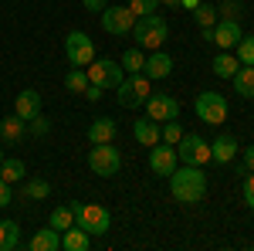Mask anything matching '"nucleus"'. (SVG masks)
I'll return each mask as SVG.
<instances>
[{"instance_id": "f257e3e1", "label": "nucleus", "mask_w": 254, "mask_h": 251, "mask_svg": "<svg viewBox=\"0 0 254 251\" xmlns=\"http://www.w3.org/2000/svg\"><path fill=\"white\" fill-rule=\"evenodd\" d=\"M166 180H170L173 200H180V204H200V200L207 197V173H203V167L183 163V167H176Z\"/></svg>"}, {"instance_id": "f03ea898", "label": "nucleus", "mask_w": 254, "mask_h": 251, "mask_svg": "<svg viewBox=\"0 0 254 251\" xmlns=\"http://www.w3.org/2000/svg\"><path fill=\"white\" fill-rule=\"evenodd\" d=\"M132 34H136V48H142V51H159L166 44V38H170V24L159 17V14H146V17H136Z\"/></svg>"}, {"instance_id": "7ed1b4c3", "label": "nucleus", "mask_w": 254, "mask_h": 251, "mask_svg": "<svg viewBox=\"0 0 254 251\" xmlns=\"http://www.w3.org/2000/svg\"><path fill=\"white\" fill-rule=\"evenodd\" d=\"M68 207H71L75 224H78L81 231L109 234V228H112V214H109V207H102V204H81V200H71Z\"/></svg>"}, {"instance_id": "20e7f679", "label": "nucleus", "mask_w": 254, "mask_h": 251, "mask_svg": "<svg viewBox=\"0 0 254 251\" xmlns=\"http://www.w3.org/2000/svg\"><path fill=\"white\" fill-rule=\"evenodd\" d=\"M119 92V105L122 109H139V105H146V98L153 95V82L142 75V72H136V75H129V78H122V85L116 88Z\"/></svg>"}, {"instance_id": "39448f33", "label": "nucleus", "mask_w": 254, "mask_h": 251, "mask_svg": "<svg viewBox=\"0 0 254 251\" xmlns=\"http://www.w3.org/2000/svg\"><path fill=\"white\" fill-rule=\"evenodd\" d=\"M88 170L95 176H116L122 170V153L112 143H95L92 153H88Z\"/></svg>"}, {"instance_id": "423d86ee", "label": "nucleus", "mask_w": 254, "mask_h": 251, "mask_svg": "<svg viewBox=\"0 0 254 251\" xmlns=\"http://www.w3.org/2000/svg\"><path fill=\"white\" fill-rule=\"evenodd\" d=\"M200 38L217 44V48H224V51H231V48H237V41L244 38V27H241V20L217 17L214 27H200Z\"/></svg>"}, {"instance_id": "0eeeda50", "label": "nucleus", "mask_w": 254, "mask_h": 251, "mask_svg": "<svg viewBox=\"0 0 254 251\" xmlns=\"http://www.w3.org/2000/svg\"><path fill=\"white\" fill-rule=\"evenodd\" d=\"M193 109H196V119L207 122V126H220V122L227 119V112H231L227 98L220 95V92H200L196 102H193Z\"/></svg>"}, {"instance_id": "6e6552de", "label": "nucleus", "mask_w": 254, "mask_h": 251, "mask_svg": "<svg viewBox=\"0 0 254 251\" xmlns=\"http://www.w3.org/2000/svg\"><path fill=\"white\" fill-rule=\"evenodd\" d=\"M176 156L180 163H190V167H207L210 163V143L196 133H183L176 143Z\"/></svg>"}, {"instance_id": "1a4fd4ad", "label": "nucleus", "mask_w": 254, "mask_h": 251, "mask_svg": "<svg viewBox=\"0 0 254 251\" xmlns=\"http://www.w3.org/2000/svg\"><path fill=\"white\" fill-rule=\"evenodd\" d=\"M85 72H88V82H92V85H102L105 92H109V88H119L122 78H126L122 65L112 61V58H95L92 65H85Z\"/></svg>"}, {"instance_id": "9d476101", "label": "nucleus", "mask_w": 254, "mask_h": 251, "mask_svg": "<svg viewBox=\"0 0 254 251\" xmlns=\"http://www.w3.org/2000/svg\"><path fill=\"white\" fill-rule=\"evenodd\" d=\"M64 58H68V65H75V68L92 65L95 61V41L88 38L85 31H71L64 38Z\"/></svg>"}, {"instance_id": "9b49d317", "label": "nucleus", "mask_w": 254, "mask_h": 251, "mask_svg": "<svg viewBox=\"0 0 254 251\" xmlns=\"http://www.w3.org/2000/svg\"><path fill=\"white\" fill-rule=\"evenodd\" d=\"M132 24H136V14L129 7H119V3H109L102 10V31L112 34V38H126L132 34Z\"/></svg>"}, {"instance_id": "f8f14e48", "label": "nucleus", "mask_w": 254, "mask_h": 251, "mask_svg": "<svg viewBox=\"0 0 254 251\" xmlns=\"http://www.w3.org/2000/svg\"><path fill=\"white\" fill-rule=\"evenodd\" d=\"M180 167V156H176V146H170V143H163V146H149V170L156 176H170Z\"/></svg>"}, {"instance_id": "ddd939ff", "label": "nucleus", "mask_w": 254, "mask_h": 251, "mask_svg": "<svg viewBox=\"0 0 254 251\" xmlns=\"http://www.w3.org/2000/svg\"><path fill=\"white\" fill-rule=\"evenodd\" d=\"M146 116H149V119H156L159 126H163V122H170V119L180 116V102H176L173 95L153 92V95L146 98Z\"/></svg>"}, {"instance_id": "4468645a", "label": "nucleus", "mask_w": 254, "mask_h": 251, "mask_svg": "<svg viewBox=\"0 0 254 251\" xmlns=\"http://www.w3.org/2000/svg\"><path fill=\"white\" fill-rule=\"evenodd\" d=\"M142 75L149 78V82H163V78L173 75V58L159 48V51H153L149 58H146V65H142Z\"/></svg>"}, {"instance_id": "2eb2a0df", "label": "nucleus", "mask_w": 254, "mask_h": 251, "mask_svg": "<svg viewBox=\"0 0 254 251\" xmlns=\"http://www.w3.org/2000/svg\"><path fill=\"white\" fill-rule=\"evenodd\" d=\"M24 136H27V122H24L17 112H14V116H0V139H3L7 146H20Z\"/></svg>"}, {"instance_id": "dca6fc26", "label": "nucleus", "mask_w": 254, "mask_h": 251, "mask_svg": "<svg viewBox=\"0 0 254 251\" xmlns=\"http://www.w3.org/2000/svg\"><path fill=\"white\" fill-rule=\"evenodd\" d=\"M14 112H17L24 122H31L34 116H41V92H34V88H24V92L14 98Z\"/></svg>"}, {"instance_id": "f3484780", "label": "nucleus", "mask_w": 254, "mask_h": 251, "mask_svg": "<svg viewBox=\"0 0 254 251\" xmlns=\"http://www.w3.org/2000/svg\"><path fill=\"white\" fill-rule=\"evenodd\" d=\"M237 139L231 133H220L217 139H210V160H217V163H231L237 156Z\"/></svg>"}, {"instance_id": "a211bd4d", "label": "nucleus", "mask_w": 254, "mask_h": 251, "mask_svg": "<svg viewBox=\"0 0 254 251\" xmlns=\"http://www.w3.org/2000/svg\"><path fill=\"white\" fill-rule=\"evenodd\" d=\"M132 136H136L139 146H156L159 139H163V136H159V122H156V119H149V116L132 122Z\"/></svg>"}, {"instance_id": "6ab92c4d", "label": "nucleus", "mask_w": 254, "mask_h": 251, "mask_svg": "<svg viewBox=\"0 0 254 251\" xmlns=\"http://www.w3.org/2000/svg\"><path fill=\"white\" fill-rule=\"evenodd\" d=\"M61 248L64 251H88L92 248V234L81 231L78 224H71L68 231H61Z\"/></svg>"}, {"instance_id": "aec40b11", "label": "nucleus", "mask_w": 254, "mask_h": 251, "mask_svg": "<svg viewBox=\"0 0 254 251\" xmlns=\"http://www.w3.org/2000/svg\"><path fill=\"white\" fill-rule=\"evenodd\" d=\"M116 133H119V126H116V119H95L92 126H88V143L95 146V143H112L116 139Z\"/></svg>"}, {"instance_id": "412c9836", "label": "nucleus", "mask_w": 254, "mask_h": 251, "mask_svg": "<svg viewBox=\"0 0 254 251\" xmlns=\"http://www.w3.org/2000/svg\"><path fill=\"white\" fill-rule=\"evenodd\" d=\"M27 248L31 251H58L61 248V231H55V228L48 224V228H41V231L27 241Z\"/></svg>"}, {"instance_id": "4be33fe9", "label": "nucleus", "mask_w": 254, "mask_h": 251, "mask_svg": "<svg viewBox=\"0 0 254 251\" xmlns=\"http://www.w3.org/2000/svg\"><path fill=\"white\" fill-rule=\"evenodd\" d=\"M231 82H234V92L241 98H254V65H241Z\"/></svg>"}, {"instance_id": "5701e85b", "label": "nucleus", "mask_w": 254, "mask_h": 251, "mask_svg": "<svg viewBox=\"0 0 254 251\" xmlns=\"http://www.w3.org/2000/svg\"><path fill=\"white\" fill-rule=\"evenodd\" d=\"M14 248H20V228L17 221L3 217L0 221V251H14Z\"/></svg>"}, {"instance_id": "b1692460", "label": "nucleus", "mask_w": 254, "mask_h": 251, "mask_svg": "<svg viewBox=\"0 0 254 251\" xmlns=\"http://www.w3.org/2000/svg\"><path fill=\"white\" fill-rule=\"evenodd\" d=\"M0 176L14 187V183H20L24 176H27V167H24V160H7L3 156V163H0Z\"/></svg>"}, {"instance_id": "393cba45", "label": "nucleus", "mask_w": 254, "mask_h": 251, "mask_svg": "<svg viewBox=\"0 0 254 251\" xmlns=\"http://www.w3.org/2000/svg\"><path fill=\"white\" fill-rule=\"evenodd\" d=\"M237 68H241V61H237V55H231V51H224V55L214 58V75L217 78H234Z\"/></svg>"}, {"instance_id": "a878e982", "label": "nucleus", "mask_w": 254, "mask_h": 251, "mask_svg": "<svg viewBox=\"0 0 254 251\" xmlns=\"http://www.w3.org/2000/svg\"><path fill=\"white\" fill-rule=\"evenodd\" d=\"M24 197H27V200H48V197H51V183H48L44 176H31V180L24 183Z\"/></svg>"}, {"instance_id": "bb28decb", "label": "nucleus", "mask_w": 254, "mask_h": 251, "mask_svg": "<svg viewBox=\"0 0 254 251\" xmlns=\"http://www.w3.org/2000/svg\"><path fill=\"white\" fill-rule=\"evenodd\" d=\"M119 65H122V72H129V75L142 72V65H146V55H142V48H126Z\"/></svg>"}, {"instance_id": "cd10ccee", "label": "nucleus", "mask_w": 254, "mask_h": 251, "mask_svg": "<svg viewBox=\"0 0 254 251\" xmlns=\"http://www.w3.org/2000/svg\"><path fill=\"white\" fill-rule=\"evenodd\" d=\"M48 224H51L55 231H68V228L75 224V214H71V207H68V204H61V207H55V211H51Z\"/></svg>"}, {"instance_id": "c85d7f7f", "label": "nucleus", "mask_w": 254, "mask_h": 251, "mask_svg": "<svg viewBox=\"0 0 254 251\" xmlns=\"http://www.w3.org/2000/svg\"><path fill=\"white\" fill-rule=\"evenodd\" d=\"M64 88L75 92V95H85V88H88V72H85V68H71V72L64 75Z\"/></svg>"}, {"instance_id": "c756f323", "label": "nucleus", "mask_w": 254, "mask_h": 251, "mask_svg": "<svg viewBox=\"0 0 254 251\" xmlns=\"http://www.w3.org/2000/svg\"><path fill=\"white\" fill-rule=\"evenodd\" d=\"M193 20H196V27H214L217 24V7H210V3H196L193 7Z\"/></svg>"}, {"instance_id": "7c9ffc66", "label": "nucleus", "mask_w": 254, "mask_h": 251, "mask_svg": "<svg viewBox=\"0 0 254 251\" xmlns=\"http://www.w3.org/2000/svg\"><path fill=\"white\" fill-rule=\"evenodd\" d=\"M159 136H163L159 143H170V146H176V143H180V136H183V126H180L176 119H170V122H163V126H159Z\"/></svg>"}, {"instance_id": "2f4dec72", "label": "nucleus", "mask_w": 254, "mask_h": 251, "mask_svg": "<svg viewBox=\"0 0 254 251\" xmlns=\"http://www.w3.org/2000/svg\"><path fill=\"white\" fill-rule=\"evenodd\" d=\"M237 61L241 65H254V38L251 34H244V38L237 41Z\"/></svg>"}, {"instance_id": "473e14b6", "label": "nucleus", "mask_w": 254, "mask_h": 251, "mask_svg": "<svg viewBox=\"0 0 254 251\" xmlns=\"http://www.w3.org/2000/svg\"><path fill=\"white\" fill-rule=\"evenodd\" d=\"M241 14H244V7H241L237 0H224V3L217 7V17H224V20H241Z\"/></svg>"}, {"instance_id": "72a5a7b5", "label": "nucleus", "mask_w": 254, "mask_h": 251, "mask_svg": "<svg viewBox=\"0 0 254 251\" xmlns=\"http://www.w3.org/2000/svg\"><path fill=\"white\" fill-rule=\"evenodd\" d=\"M159 0H129V10L136 14V17H146V14H156Z\"/></svg>"}, {"instance_id": "f704fd0d", "label": "nucleus", "mask_w": 254, "mask_h": 251, "mask_svg": "<svg viewBox=\"0 0 254 251\" xmlns=\"http://www.w3.org/2000/svg\"><path fill=\"white\" fill-rule=\"evenodd\" d=\"M27 133L41 139V136H48V133H51V122H48V119H41V116H34L31 122H27Z\"/></svg>"}, {"instance_id": "c9c22d12", "label": "nucleus", "mask_w": 254, "mask_h": 251, "mask_svg": "<svg viewBox=\"0 0 254 251\" xmlns=\"http://www.w3.org/2000/svg\"><path fill=\"white\" fill-rule=\"evenodd\" d=\"M10 204H14V193H10V183H7V180L0 176V211H3V207H10Z\"/></svg>"}, {"instance_id": "e433bc0d", "label": "nucleus", "mask_w": 254, "mask_h": 251, "mask_svg": "<svg viewBox=\"0 0 254 251\" xmlns=\"http://www.w3.org/2000/svg\"><path fill=\"white\" fill-rule=\"evenodd\" d=\"M244 204L254 211V170H251V176L244 180Z\"/></svg>"}, {"instance_id": "4c0bfd02", "label": "nucleus", "mask_w": 254, "mask_h": 251, "mask_svg": "<svg viewBox=\"0 0 254 251\" xmlns=\"http://www.w3.org/2000/svg\"><path fill=\"white\" fill-rule=\"evenodd\" d=\"M102 92H105L102 85H92V82H88V88H85V98H88V102H98V98H102Z\"/></svg>"}, {"instance_id": "58836bf2", "label": "nucleus", "mask_w": 254, "mask_h": 251, "mask_svg": "<svg viewBox=\"0 0 254 251\" xmlns=\"http://www.w3.org/2000/svg\"><path fill=\"white\" fill-rule=\"evenodd\" d=\"M81 7H85V10H98V14H102V10L109 7V0H81Z\"/></svg>"}, {"instance_id": "ea45409f", "label": "nucleus", "mask_w": 254, "mask_h": 251, "mask_svg": "<svg viewBox=\"0 0 254 251\" xmlns=\"http://www.w3.org/2000/svg\"><path fill=\"white\" fill-rule=\"evenodd\" d=\"M244 167L254 170V143H251V146H244Z\"/></svg>"}, {"instance_id": "a19ab883", "label": "nucleus", "mask_w": 254, "mask_h": 251, "mask_svg": "<svg viewBox=\"0 0 254 251\" xmlns=\"http://www.w3.org/2000/svg\"><path fill=\"white\" fill-rule=\"evenodd\" d=\"M196 3H200V0H180V7H183V10H193Z\"/></svg>"}, {"instance_id": "79ce46f5", "label": "nucleus", "mask_w": 254, "mask_h": 251, "mask_svg": "<svg viewBox=\"0 0 254 251\" xmlns=\"http://www.w3.org/2000/svg\"><path fill=\"white\" fill-rule=\"evenodd\" d=\"M163 3H166V7H180V0H163Z\"/></svg>"}, {"instance_id": "37998d69", "label": "nucleus", "mask_w": 254, "mask_h": 251, "mask_svg": "<svg viewBox=\"0 0 254 251\" xmlns=\"http://www.w3.org/2000/svg\"><path fill=\"white\" fill-rule=\"evenodd\" d=\"M0 163H3V146H0Z\"/></svg>"}]
</instances>
